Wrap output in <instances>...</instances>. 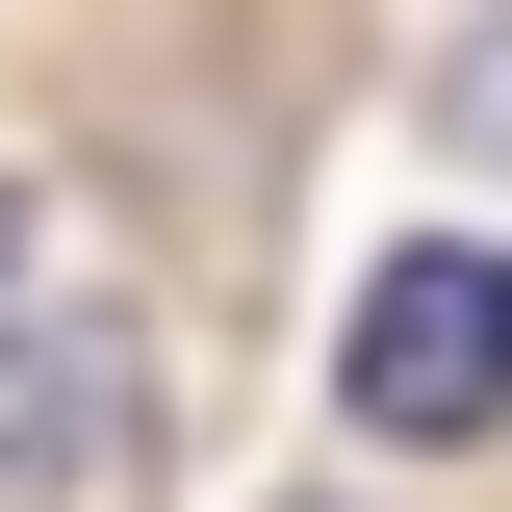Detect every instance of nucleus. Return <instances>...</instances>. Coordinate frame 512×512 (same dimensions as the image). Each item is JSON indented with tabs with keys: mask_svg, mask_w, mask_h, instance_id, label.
<instances>
[{
	"mask_svg": "<svg viewBox=\"0 0 512 512\" xmlns=\"http://www.w3.org/2000/svg\"><path fill=\"white\" fill-rule=\"evenodd\" d=\"M128 461H154V333L0 282V512H103Z\"/></svg>",
	"mask_w": 512,
	"mask_h": 512,
	"instance_id": "obj_1",
	"label": "nucleus"
},
{
	"mask_svg": "<svg viewBox=\"0 0 512 512\" xmlns=\"http://www.w3.org/2000/svg\"><path fill=\"white\" fill-rule=\"evenodd\" d=\"M333 384H359V436H487V410H512V256L487 231L384 256L359 333H333Z\"/></svg>",
	"mask_w": 512,
	"mask_h": 512,
	"instance_id": "obj_2",
	"label": "nucleus"
},
{
	"mask_svg": "<svg viewBox=\"0 0 512 512\" xmlns=\"http://www.w3.org/2000/svg\"><path fill=\"white\" fill-rule=\"evenodd\" d=\"M436 128H461V180H512V0L461 26V52H436Z\"/></svg>",
	"mask_w": 512,
	"mask_h": 512,
	"instance_id": "obj_3",
	"label": "nucleus"
},
{
	"mask_svg": "<svg viewBox=\"0 0 512 512\" xmlns=\"http://www.w3.org/2000/svg\"><path fill=\"white\" fill-rule=\"evenodd\" d=\"M0 282H26V180H0Z\"/></svg>",
	"mask_w": 512,
	"mask_h": 512,
	"instance_id": "obj_4",
	"label": "nucleus"
}]
</instances>
